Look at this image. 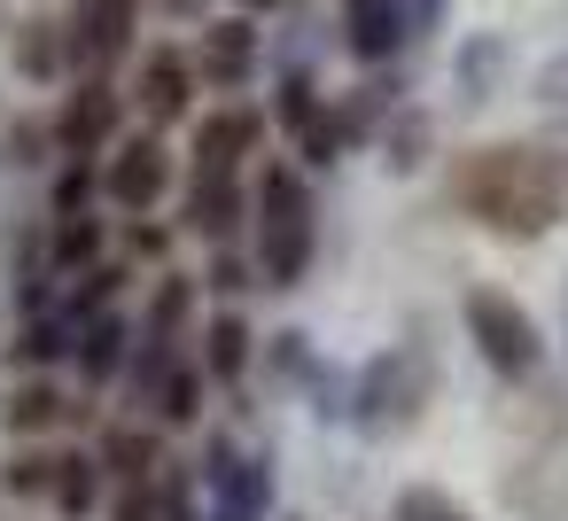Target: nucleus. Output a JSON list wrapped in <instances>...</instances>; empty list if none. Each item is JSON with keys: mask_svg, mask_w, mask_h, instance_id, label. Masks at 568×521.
Here are the masks:
<instances>
[{"mask_svg": "<svg viewBox=\"0 0 568 521\" xmlns=\"http://www.w3.org/2000/svg\"><path fill=\"white\" fill-rule=\"evenodd\" d=\"M71 405H63V389H48V381H24L17 397H9V428L17 436H32V428H55Z\"/></svg>", "mask_w": 568, "mask_h": 521, "instance_id": "4468645a", "label": "nucleus"}, {"mask_svg": "<svg viewBox=\"0 0 568 521\" xmlns=\"http://www.w3.org/2000/svg\"><path fill=\"white\" fill-rule=\"evenodd\" d=\"M164 180H172L164 149H156V141H125L118 164H110V203H118V211H149V203L164 195Z\"/></svg>", "mask_w": 568, "mask_h": 521, "instance_id": "39448f33", "label": "nucleus"}, {"mask_svg": "<svg viewBox=\"0 0 568 521\" xmlns=\"http://www.w3.org/2000/svg\"><path fill=\"white\" fill-rule=\"evenodd\" d=\"M467 335H475V350H483V366L490 374H506V381H521V374H537V319L514 304V296H498V288H467Z\"/></svg>", "mask_w": 568, "mask_h": 521, "instance_id": "7ed1b4c3", "label": "nucleus"}, {"mask_svg": "<svg viewBox=\"0 0 568 521\" xmlns=\"http://www.w3.org/2000/svg\"><path fill=\"white\" fill-rule=\"evenodd\" d=\"M257 265L265 288H296L312 265V195L296 172H265V218H257Z\"/></svg>", "mask_w": 568, "mask_h": 521, "instance_id": "f03ea898", "label": "nucleus"}, {"mask_svg": "<svg viewBox=\"0 0 568 521\" xmlns=\"http://www.w3.org/2000/svg\"><path fill=\"white\" fill-rule=\"evenodd\" d=\"M203 79L211 86H242L250 79V24H211L203 32Z\"/></svg>", "mask_w": 568, "mask_h": 521, "instance_id": "1a4fd4ad", "label": "nucleus"}, {"mask_svg": "<svg viewBox=\"0 0 568 521\" xmlns=\"http://www.w3.org/2000/svg\"><path fill=\"white\" fill-rule=\"evenodd\" d=\"M242 9H281V0H242Z\"/></svg>", "mask_w": 568, "mask_h": 521, "instance_id": "393cba45", "label": "nucleus"}, {"mask_svg": "<svg viewBox=\"0 0 568 521\" xmlns=\"http://www.w3.org/2000/svg\"><path fill=\"white\" fill-rule=\"evenodd\" d=\"M250 141H257V118H250V110L211 118V125L195 133V180H234V164H242Z\"/></svg>", "mask_w": 568, "mask_h": 521, "instance_id": "0eeeda50", "label": "nucleus"}, {"mask_svg": "<svg viewBox=\"0 0 568 521\" xmlns=\"http://www.w3.org/2000/svg\"><path fill=\"white\" fill-rule=\"evenodd\" d=\"M389 521H467V505H452L444 490H428V482H413V490H397V505H389Z\"/></svg>", "mask_w": 568, "mask_h": 521, "instance_id": "f3484780", "label": "nucleus"}, {"mask_svg": "<svg viewBox=\"0 0 568 521\" xmlns=\"http://www.w3.org/2000/svg\"><path fill=\"white\" fill-rule=\"evenodd\" d=\"M164 9H172V17H195V9H203V0H164Z\"/></svg>", "mask_w": 568, "mask_h": 521, "instance_id": "b1692460", "label": "nucleus"}, {"mask_svg": "<svg viewBox=\"0 0 568 521\" xmlns=\"http://www.w3.org/2000/svg\"><path fill=\"white\" fill-rule=\"evenodd\" d=\"M141 110H149L156 125H172V118L187 110V63H180V55H149V63H141Z\"/></svg>", "mask_w": 568, "mask_h": 521, "instance_id": "6e6552de", "label": "nucleus"}, {"mask_svg": "<svg viewBox=\"0 0 568 521\" xmlns=\"http://www.w3.org/2000/svg\"><path fill=\"white\" fill-rule=\"evenodd\" d=\"M234 211H242V187L234 180H195V203H187V226L195 234H226Z\"/></svg>", "mask_w": 568, "mask_h": 521, "instance_id": "f8f14e48", "label": "nucleus"}, {"mask_svg": "<svg viewBox=\"0 0 568 521\" xmlns=\"http://www.w3.org/2000/svg\"><path fill=\"white\" fill-rule=\"evenodd\" d=\"M79 55H118L125 32H133V0H87V17H79Z\"/></svg>", "mask_w": 568, "mask_h": 521, "instance_id": "9d476101", "label": "nucleus"}, {"mask_svg": "<svg viewBox=\"0 0 568 521\" xmlns=\"http://www.w3.org/2000/svg\"><path fill=\"white\" fill-rule=\"evenodd\" d=\"M94 249V226H63V242H55V257L71 265V257H87Z\"/></svg>", "mask_w": 568, "mask_h": 521, "instance_id": "4be33fe9", "label": "nucleus"}, {"mask_svg": "<svg viewBox=\"0 0 568 521\" xmlns=\"http://www.w3.org/2000/svg\"><path fill=\"white\" fill-rule=\"evenodd\" d=\"M48 32H55V24H24V71H32V79L55 71V40H48Z\"/></svg>", "mask_w": 568, "mask_h": 521, "instance_id": "aec40b11", "label": "nucleus"}, {"mask_svg": "<svg viewBox=\"0 0 568 521\" xmlns=\"http://www.w3.org/2000/svg\"><path fill=\"white\" fill-rule=\"evenodd\" d=\"M195 389H203L195 374H172L164 381V420H195Z\"/></svg>", "mask_w": 568, "mask_h": 521, "instance_id": "412c9836", "label": "nucleus"}, {"mask_svg": "<svg viewBox=\"0 0 568 521\" xmlns=\"http://www.w3.org/2000/svg\"><path fill=\"white\" fill-rule=\"evenodd\" d=\"M343 32H351L358 63H382L405 40V9H397V0H343Z\"/></svg>", "mask_w": 568, "mask_h": 521, "instance_id": "423d86ee", "label": "nucleus"}, {"mask_svg": "<svg viewBox=\"0 0 568 521\" xmlns=\"http://www.w3.org/2000/svg\"><path fill=\"white\" fill-rule=\"evenodd\" d=\"M219 482H226V513L219 521H257V505L273 498V467L265 459H250L242 474H219Z\"/></svg>", "mask_w": 568, "mask_h": 521, "instance_id": "2eb2a0df", "label": "nucleus"}, {"mask_svg": "<svg viewBox=\"0 0 568 521\" xmlns=\"http://www.w3.org/2000/svg\"><path fill=\"white\" fill-rule=\"evenodd\" d=\"M110 133V86H79V102L63 110V141L71 149H94Z\"/></svg>", "mask_w": 568, "mask_h": 521, "instance_id": "ddd939ff", "label": "nucleus"}, {"mask_svg": "<svg viewBox=\"0 0 568 521\" xmlns=\"http://www.w3.org/2000/svg\"><path fill=\"white\" fill-rule=\"evenodd\" d=\"M110 467H118L125 482H141V474L156 467V443H149L141 428H118V436H110Z\"/></svg>", "mask_w": 568, "mask_h": 521, "instance_id": "a211bd4d", "label": "nucleus"}, {"mask_svg": "<svg viewBox=\"0 0 568 521\" xmlns=\"http://www.w3.org/2000/svg\"><path fill=\"white\" fill-rule=\"evenodd\" d=\"M203 366H211L219 381H234V374L250 366V327H242L234 311H219V319H211V335H203Z\"/></svg>", "mask_w": 568, "mask_h": 521, "instance_id": "9b49d317", "label": "nucleus"}, {"mask_svg": "<svg viewBox=\"0 0 568 521\" xmlns=\"http://www.w3.org/2000/svg\"><path fill=\"white\" fill-rule=\"evenodd\" d=\"M452 195H459L467 218H483V226L506 234V242L552 234V226H560V203H568L552 156H537V149H475V156L452 172Z\"/></svg>", "mask_w": 568, "mask_h": 521, "instance_id": "f257e3e1", "label": "nucleus"}, {"mask_svg": "<svg viewBox=\"0 0 568 521\" xmlns=\"http://www.w3.org/2000/svg\"><path fill=\"white\" fill-rule=\"evenodd\" d=\"M420 405H428V358H420V350H389V358H374V366H366L358 420H366L374 436L413 428V420H420Z\"/></svg>", "mask_w": 568, "mask_h": 521, "instance_id": "20e7f679", "label": "nucleus"}, {"mask_svg": "<svg viewBox=\"0 0 568 521\" xmlns=\"http://www.w3.org/2000/svg\"><path fill=\"white\" fill-rule=\"evenodd\" d=\"M48 490H55L63 513H87V505H94V459H55Z\"/></svg>", "mask_w": 568, "mask_h": 521, "instance_id": "dca6fc26", "label": "nucleus"}, {"mask_svg": "<svg viewBox=\"0 0 568 521\" xmlns=\"http://www.w3.org/2000/svg\"><path fill=\"white\" fill-rule=\"evenodd\" d=\"M118 343H125V327H118V319H102V327L87 335V374H94V381L118 366Z\"/></svg>", "mask_w": 568, "mask_h": 521, "instance_id": "6ab92c4d", "label": "nucleus"}, {"mask_svg": "<svg viewBox=\"0 0 568 521\" xmlns=\"http://www.w3.org/2000/svg\"><path fill=\"white\" fill-rule=\"evenodd\" d=\"M118 521H149V498H141V490H125V505H118Z\"/></svg>", "mask_w": 568, "mask_h": 521, "instance_id": "5701e85b", "label": "nucleus"}]
</instances>
